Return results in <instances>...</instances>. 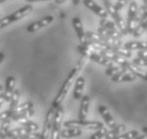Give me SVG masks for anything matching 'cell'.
Segmentation results:
<instances>
[{
  "mask_svg": "<svg viewBox=\"0 0 147 139\" xmlns=\"http://www.w3.org/2000/svg\"><path fill=\"white\" fill-rule=\"evenodd\" d=\"M64 114V109L62 105L55 108V117H53V123H52L51 134L50 139H61V126H62V119Z\"/></svg>",
  "mask_w": 147,
  "mask_h": 139,
  "instance_id": "obj_6",
  "label": "cell"
},
{
  "mask_svg": "<svg viewBox=\"0 0 147 139\" xmlns=\"http://www.w3.org/2000/svg\"><path fill=\"white\" fill-rule=\"evenodd\" d=\"M131 1H133V0H118L116 3H114V7H115V9H116L117 11H121L126 4H128L129 2H131Z\"/></svg>",
  "mask_w": 147,
  "mask_h": 139,
  "instance_id": "obj_28",
  "label": "cell"
},
{
  "mask_svg": "<svg viewBox=\"0 0 147 139\" xmlns=\"http://www.w3.org/2000/svg\"><path fill=\"white\" fill-rule=\"evenodd\" d=\"M143 1V5L147 9V0H142Z\"/></svg>",
  "mask_w": 147,
  "mask_h": 139,
  "instance_id": "obj_37",
  "label": "cell"
},
{
  "mask_svg": "<svg viewBox=\"0 0 147 139\" xmlns=\"http://www.w3.org/2000/svg\"><path fill=\"white\" fill-rule=\"evenodd\" d=\"M16 84V78L13 75L9 76L5 79V84H4V90H3V99L4 103H10L12 99V95L14 92V87Z\"/></svg>",
  "mask_w": 147,
  "mask_h": 139,
  "instance_id": "obj_12",
  "label": "cell"
},
{
  "mask_svg": "<svg viewBox=\"0 0 147 139\" xmlns=\"http://www.w3.org/2000/svg\"><path fill=\"white\" fill-rule=\"evenodd\" d=\"M20 125H22L26 129H28V131L31 132V133H37L38 132V128H40V126H38L37 123H35V122H33V121L29 120V119L26 120V121H24V122H22Z\"/></svg>",
  "mask_w": 147,
  "mask_h": 139,
  "instance_id": "obj_23",
  "label": "cell"
},
{
  "mask_svg": "<svg viewBox=\"0 0 147 139\" xmlns=\"http://www.w3.org/2000/svg\"><path fill=\"white\" fill-rule=\"evenodd\" d=\"M80 108H79V119L80 120H86L90 108V96L83 95L80 99Z\"/></svg>",
  "mask_w": 147,
  "mask_h": 139,
  "instance_id": "obj_17",
  "label": "cell"
},
{
  "mask_svg": "<svg viewBox=\"0 0 147 139\" xmlns=\"http://www.w3.org/2000/svg\"><path fill=\"white\" fill-rule=\"evenodd\" d=\"M52 22H53V16H52V15H46L44 17L37 19V20L31 22L30 25L27 26V31L30 33L38 31V30H40L42 28H45L46 26H48L49 24H51Z\"/></svg>",
  "mask_w": 147,
  "mask_h": 139,
  "instance_id": "obj_9",
  "label": "cell"
},
{
  "mask_svg": "<svg viewBox=\"0 0 147 139\" xmlns=\"http://www.w3.org/2000/svg\"><path fill=\"white\" fill-rule=\"evenodd\" d=\"M82 3L84 4V7H88V10H91L93 13H95L97 16H99L101 19H105L109 17V14H108V12L106 11V9L101 7L99 4L96 3L94 0H82Z\"/></svg>",
  "mask_w": 147,
  "mask_h": 139,
  "instance_id": "obj_10",
  "label": "cell"
},
{
  "mask_svg": "<svg viewBox=\"0 0 147 139\" xmlns=\"http://www.w3.org/2000/svg\"><path fill=\"white\" fill-rule=\"evenodd\" d=\"M64 127H76V128H84L91 131H97L99 128L105 127L103 123L99 121H88V120H67L64 122Z\"/></svg>",
  "mask_w": 147,
  "mask_h": 139,
  "instance_id": "obj_3",
  "label": "cell"
},
{
  "mask_svg": "<svg viewBox=\"0 0 147 139\" xmlns=\"http://www.w3.org/2000/svg\"><path fill=\"white\" fill-rule=\"evenodd\" d=\"M29 2H42V1H50V0H27Z\"/></svg>",
  "mask_w": 147,
  "mask_h": 139,
  "instance_id": "obj_32",
  "label": "cell"
},
{
  "mask_svg": "<svg viewBox=\"0 0 147 139\" xmlns=\"http://www.w3.org/2000/svg\"><path fill=\"white\" fill-rule=\"evenodd\" d=\"M134 139H147V134H142V135L139 134Z\"/></svg>",
  "mask_w": 147,
  "mask_h": 139,
  "instance_id": "obj_30",
  "label": "cell"
},
{
  "mask_svg": "<svg viewBox=\"0 0 147 139\" xmlns=\"http://www.w3.org/2000/svg\"><path fill=\"white\" fill-rule=\"evenodd\" d=\"M138 24H139V4L133 0L130 2L128 14H127V22H126L127 34H131Z\"/></svg>",
  "mask_w": 147,
  "mask_h": 139,
  "instance_id": "obj_4",
  "label": "cell"
},
{
  "mask_svg": "<svg viewBox=\"0 0 147 139\" xmlns=\"http://www.w3.org/2000/svg\"><path fill=\"white\" fill-rule=\"evenodd\" d=\"M103 1H111V0H103Z\"/></svg>",
  "mask_w": 147,
  "mask_h": 139,
  "instance_id": "obj_40",
  "label": "cell"
},
{
  "mask_svg": "<svg viewBox=\"0 0 147 139\" xmlns=\"http://www.w3.org/2000/svg\"><path fill=\"white\" fill-rule=\"evenodd\" d=\"M136 56L138 57H144V58H147V50H139L136 52Z\"/></svg>",
  "mask_w": 147,
  "mask_h": 139,
  "instance_id": "obj_29",
  "label": "cell"
},
{
  "mask_svg": "<svg viewBox=\"0 0 147 139\" xmlns=\"http://www.w3.org/2000/svg\"><path fill=\"white\" fill-rule=\"evenodd\" d=\"M80 1H82V0H73L74 5H78V4L80 3Z\"/></svg>",
  "mask_w": 147,
  "mask_h": 139,
  "instance_id": "obj_35",
  "label": "cell"
},
{
  "mask_svg": "<svg viewBox=\"0 0 147 139\" xmlns=\"http://www.w3.org/2000/svg\"><path fill=\"white\" fill-rule=\"evenodd\" d=\"M138 135H139V132L136 129H132L130 132L123 133L121 135H118L117 137H115L114 139H134Z\"/></svg>",
  "mask_w": 147,
  "mask_h": 139,
  "instance_id": "obj_24",
  "label": "cell"
},
{
  "mask_svg": "<svg viewBox=\"0 0 147 139\" xmlns=\"http://www.w3.org/2000/svg\"><path fill=\"white\" fill-rule=\"evenodd\" d=\"M107 132H108V128H106V127L99 128V129H97L93 135H91L90 139H102V138H105Z\"/></svg>",
  "mask_w": 147,
  "mask_h": 139,
  "instance_id": "obj_26",
  "label": "cell"
},
{
  "mask_svg": "<svg viewBox=\"0 0 147 139\" xmlns=\"http://www.w3.org/2000/svg\"><path fill=\"white\" fill-rule=\"evenodd\" d=\"M10 126H11V119H5V120L1 121V124H0V139L7 138L9 131H10Z\"/></svg>",
  "mask_w": 147,
  "mask_h": 139,
  "instance_id": "obj_22",
  "label": "cell"
},
{
  "mask_svg": "<svg viewBox=\"0 0 147 139\" xmlns=\"http://www.w3.org/2000/svg\"><path fill=\"white\" fill-rule=\"evenodd\" d=\"M121 70H123V67H121L119 64H117V63H116V64H114L113 66L107 67L105 73H106V75H107V76H110L111 77V76H113L114 74L118 73V72H119V71H121Z\"/></svg>",
  "mask_w": 147,
  "mask_h": 139,
  "instance_id": "obj_25",
  "label": "cell"
},
{
  "mask_svg": "<svg viewBox=\"0 0 147 139\" xmlns=\"http://www.w3.org/2000/svg\"><path fill=\"white\" fill-rule=\"evenodd\" d=\"M3 90H4L3 86H1V84H0V99L3 96Z\"/></svg>",
  "mask_w": 147,
  "mask_h": 139,
  "instance_id": "obj_31",
  "label": "cell"
},
{
  "mask_svg": "<svg viewBox=\"0 0 147 139\" xmlns=\"http://www.w3.org/2000/svg\"><path fill=\"white\" fill-rule=\"evenodd\" d=\"M82 134V131L80 128L76 127H65L61 131V137L63 138H74V137H79Z\"/></svg>",
  "mask_w": 147,
  "mask_h": 139,
  "instance_id": "obj_19",
  "label": "cell"
},
{
  "mask_svg": "<svg viewBox=\"0 0 147 139\" xmlns=\"http://www.w3.org/2000/svg\"><path fill=\"white\" fill-rule=\"evenodd\" d=\"M5 0H0V3H2V2H4Z\"/></svg>",
  "mask_w": 147,
  "mask_h": 139,
  "instance_id": "obj_38",
  "label": "cell"
},
{
  "mask_svg": "<svg viewBox=\"0 0 147 139\" xmlns=\"http://www.w3.org/2000/svg\"><path fill=\"white\" fill-rule=\"evenodd\" d=\"M71 24H73V27H74V30H75V32L77 34V37L79 42H80L81 45H84L86 43V34H85V31L83 29V25H82V22H81V19L77 16H75L71 20Z\"/></svg>",
  "mask_w": 147,
  "mask_h": 139,
  "instance_id": "obj_11",
  "label": "cell"
},
{
  "mask_svg": "<svg viewBox=\"0 0 147 139\" xmlns=\"http://www.w3.org/2000/svg\"><path fill=\"white\" fill-rule=\"evenodd\" d=\"M4 59V54L2 51H0V63L2 62V60Z\"/></svg>",
  "mask_w": 147,
  "mask_h": 139,
  "instance_id": "obj_33",
  "label": "cell"
},
{
  "mask_svg": "<svg viewBox=\"0 0 147 139\" xmlns=\"http://www.w3.org/2000/svg\"><path fill=\"white\" fill-rule=\"evenodd\" d=\"M126 128H127V126L125 124H117L115 127L111 128L110 131H108L106 136H105V138L114 139L115 137H117L118 135H121V134H123V133L125 132Z\"/></svg>",
  "mask_w": 147,
  "mask_h": 139,
  "instance_id": "obj_18",
  "label": "cell"
},
{
  "mask_svg": "<svg viewBox=\"0 0 147 139\" xmlns=\"http://www.w3.org/2000/svg\"><path fill=\"white\" fill-rule=\"evenodd\" d=\"M19 99H20V92H19V90H14L13 95H12V99L10 101V107H9V110L11 111L12 117H13V114H14L17 106L19 105Z\"/></svg>",
  "mask_w": 147,
  "mask_h": 139,
  "instance_id": "obj_20",
  "label": "cell"
},
{
  "mask_svg": "<svg viewBox=\"0 0 147 139\" xmlns=\"http://www.w3.org/2000/svg\"><path fill=\"white\" fill-rule=\"evenodd\" d=\"M103 5L106 11L108 12V14L111 15V17L113 18L115 25L117 26V28L119 29V31L121 32L123 35H127V31H126V24L124 22V19L119 14V11H117L114 4L111 1H103Z\"/></svg>",
  "mask_w": 147,
  "mask_h": 139,
  "instance_id": "obj_5",
  "label": "cell"
},
{
  "mask_svg": "<svg viewBox=\"0 0 147 139\" xmlns=\"http://www.w3.org/2000/svg\"><path fill=\"white\" fill-rule=\"evenodd\" d=\"M99 25H100V27H102V28H106V29L111 30V31H113V32H116V33H119V34H121V32L119 31V29L117 28V26L115 25V22H112V20H109L108 18L100 19ZM121 35H123V34H121Z\"/></svg>",
  "mask_w": 147,
  "mask_h": 139,
  "instance_id": "obj_21",
  "label": "cell"
},
{
  "mask_svg": "<svg viewBox=\"0 0 147 139\" xmlns=\"http://www.w3.org/2000/svg\"><path fill=\"white\" fill-rule=\"evenodd\" d=\"M145 31H147V24H146V29H145Z\"/></svg>",
  "mask_w": 147,
  "mask_h": 139,
  "instance_id": "obj_39",
  "label": "cell"
},
{
  "mask_svg": "<svg viewBox=\"0 0 147 139\" xmlns=\"http://www.w3.org/2000/svg\"><path fill=\"white\" fill-rule=\"evenodd\" d=\"M75 86H74V99H81L83 96V90H84L85 86V79L84 77L79 76L75 81Z\"/></svg>",
  "mask_w": 147,
  "mask_h": 139,
  "instance_id": "obj_15",
  "label": "cell"
},
{
  "mask_svg": "<svg viewBox=\"0 0 147 139\" xmlns=\"http://www.w3.org/2000/svg\"><path fill=\"white\" fill-rule=\"evenodd\" d=\"M136 79V77L125 69H123L118 73L111 76V80L113 82H130V81H134Z\"/></svg>",
  "mask_w": 147,
  "mask_h": 139,
  "instance_id": "obj_13",
  "label": "cell"
},
{
  "mask_svg": "<svg viewBox=\"0 0 147 139\" xmlns=\"http://www.w3.org/2000/svg\"><path fill=\"white\" fill-rule=\"evenodd\" d=\"M142 131H143L144 134H147V126H144V127L142 128Z\"/></svg>",
  "mask_w": 147,
  "mask_h": 139,
  "instance_id": "obj_36",
  "label": "cell"
},
{
  "mask_svg": "<svg viewBox=\"0 0 147 139\" xmlns=\"http://www.w3.org/2000/svg\"><path fill=\"white\" fill-rule=\"evenodd\" d=\"M131 61L139 66H147V58H144V57H138L136 56V58H133Z\"/></svg>",
  "mask_w": 147,
  "mask_h": 139,
  "instance_id": "obj_27",
  "label": "cell"
},
{
  "mask_svg": "<svg viewBox=\"0 0 147 139\" xmlns=\"http://www.w3.org/2000/svg\"><path fill=\"white\" fill-rule=\"evenodd\" d=\"M119 65H121L123 69L127 70L128 72L132 73L136 78H141V79L147 81V73L141 69L139 65H136V63H133L132 61H129V60L126 59V60H124Z\"/></svg>",
  "mask_w": 147,
  "mask_h": 139,
  "instance_id": "obj_8",
  "label": "cell"
},
{
  "mask_svg": "<svg viewBox=\"0 0 147 139\" xmlns=\"http://www.w3.org/2000/svg\"><path fill=\"white\" fill-rule=\"evenodd\" d=\"M123 47L127 50H147V42L145 41H129L124 43Z\"/></svg>",
  "mask_w": 147,
  "mask_h": 139,
  "instance_id": "obj_16",
  "label": "cell"
},
{
  "mask_svg": "<svg viewBox=\"0 0 147 139\" xmlns=\"http://www.w3.org/2000/svg\"><path fill=\"white\" fill-rule=\"evenodd\" d=\"M86 60H88V58H85L84 56H82L80 60L78 61L77 64L75 65V67H74V69L69 72L68 76L66 77V79H65V80H64V82H63L62 87L60 88V90H59V92H58L57 96H55V99L52 101V105H51L52 107L57 108V107H59L60 105L62 104V102L64 101V99H65L66 94L68 93V91H69L70 87L75 84V81H76V79H77V77H78V75H79V73H80L81 71H82V69L84 67Z\"/></svg>",
  "mask_w": 147,
  "mask_h": 139,
  "instance_id": "obj_1",
  "label": "cell"
},
{
  "mask_svg": "<svg viewBox=\"0 0 147 139\" xmlns=\"http://www.w3.org/2000/svg\"><path fill=\"white\" fill-rule=\"evenodd\" d=\"M66 0H55V2L57 4H61V3H63V2H65Z\"/></svg>",
  "mask_w": 147,
  "mask_h": 139,
  "instance_id": "obj_34",
  "label": "cell"
},
{
  "mask_svg": "<svg viewBox=\"0 0 147 139\" xmlns=\"http://www.w3.org/2000/svg\"><path fill=\"white\" fill-rule=\"evenodd\" d=\"M98 112H99L100 116H101L102 119L105 120L106 124H107L110 128H113L117 125L116 121L114 120L113 116L111 114V112L109 111V109H108L105 105H99V106H98Z\"/></svg>",
  "mask_w": 147,
  "mask_h": 139,
  "instance_id": "obj_14",
  "label": "cell"
},
{
  "mask_svg": "<svg viewBox=\"0 0 147 139\" xmlns=\"http://www.w3.org/2000/svg\"><path fill=\"white\" fill-rule=\"evenodd\" d=\"M32 10H33V7H32L31 4H27L25 7H22L20 9L13 12L12 14L7 15V16H5L3 18H1L0 19V29L7 27V26H9L10 24H12V22H17L19 19L24 18L25 16L30 14V13L32 12Z\"/></svg>",
  "mask_w": 147,
  "mask_h": 139,
  "instance_id": "obj_2",
  "label": "cell"
},
{
  "mask_svg": "<svg viewBox=\"0 0 147 139\" xmlns=\"http://www.w3.org/2000/svg\"><path fill=\"white\" fill-rule=\"evenodd\" d=\"M55 112V107L51 106L49 109H48L47 114H46V117H45V122H44V126H43V131H42V133H40V137H42V139H49L50 138Z\"/></svg>",
  "mask_w": 147,
  "mask_h": 139,
  "instance_id": "obj_7",
  "label": "cell"
}]
</instances>
